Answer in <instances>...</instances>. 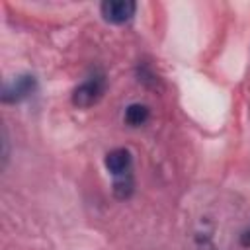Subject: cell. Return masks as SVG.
<instances>
[{"instance_id": "2", "label": "cell", "mask_w": 250, "mask_h": 250, "mask_svg": "<svg viewBox=\"0 0 250 250\" xmlns=\"http://www.w3.org/2000/svg\"><path fill=\"white\" fill-rule=\"evenodd\" d=\"M37 90V80L33 74H18L12 80L4 82L2 88V102L4 104H16L25 98H29Z\"/></svg>"}, {"instance_id": "4", "label": "cell", "mask_w": 250, "mask_h": 250, "mask_svg": "<svg viewBox=\"0 0 250 250\" xmlns=\"http://www.w3.org/2000/svg\"><path fill=\"white\" fill-rule=\"evenodd\" d=\"M107 172L115 178H123V176H129L133 174V156L127 148H113L105 154V160H104Z\"/></svg>"}, {"instance_id": "5", "label": "cell", "mask_w": 250, "mask_h": 250, "mask_svg": "<svg viewBox=\"0 0 250 250\" xmlns=\"http://www.w3.org/2000/svg\"><path fill=\"white\" fill-rule=\"evenodd\" d=\"M125 123H129L131 127H141L148 121V107L145 104H131L125 109Z\"/></svg>"}, {"instance_id": "6", "label": "cell", "mask_w": 250, "mask_h": 250, "mask_svg": "<svg viewBox=\"0 0 250 250\" xmlns=\"http://www.w3.org/2000/svg\"><path fill=\"white\" fill-rule=\"evenodd\" d=\"M135 191V182H133V174L123 176V178H115L113 180V195L117 199H129Z\"/></svg>"}, {"instance_id": "1", "label": "cell", "mask_w": 250, "mask_h": 250, "mask_svg": "<svg viewBox=\"0 0 250 250\" xmlns=\"http://www.w3.org/2000/svg\"><path fill=\"white\" fill-rule=\"evenodd\" d=\"M105 86H107L105 76L102 72H94L92 76H88L86 80H82L74 88V92H72V104L76 107H80V109H86V107L98 104L102 100L104 92H105Z\"/></svg>"}, {"instance_id": "3", "label": "cell", "mask_w": 250, "mask_h": 250, "mask_svg": "<svg viewBox=\"0 0 250 250\" xmlns=\"http://www.w3.org/2000/svg\"><path fill=\"white\" fill-rule=\"evenodd\" d=\"M137 4L133 0H105L100 6V12L109 23H125L133 18Z\"/></svg>"}]
</instances>
